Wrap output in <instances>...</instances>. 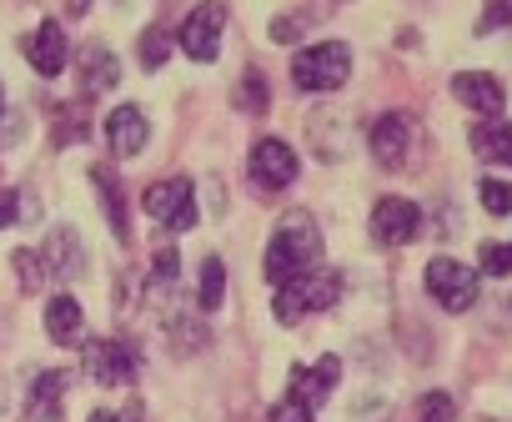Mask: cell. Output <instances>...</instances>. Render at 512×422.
Segmentation results:
<instances>
[{
    "mask_svg": "<svg viewBox=\"0 0 512 422\" xmlns=\"http://www.w3.org/2000/svg\"><path fill=\"white\" fill-rule=\"evenodd\" d=\"M372 151H377V161L402 166L407 161V116H382L372 126Z\"/></svg>",
    "mask_w": 512,
    "mask_h": 422,
    "instance_id": "cell-16",
    "label": "cell"
},
{
    "mask_svg": "<svg viewBox=\"0 0 512 422\" xmlns=\"http://www.w3.org/2000/svg\"><path fill=\"white\" fill-rule=\"evenodd\" d=\"M246 166H251V181L262 186V191H282V186L297 181V156H292V146L277 141V136H262V141H256Z\"/></svg>",
    "mask_w": 512,
    "mask_h": 422,
    "instance_id": "cell-6",
    "label": "cell"
},
{
    "mask_svg": "<svg viewBox=\"0 0 512 422\" xmlns=\"http://www.w3.org/2000/svg\"><path fill=\"white\" fill-rule=\"evenodd\" d=\"M417 227H422V211H417L407 196H382V201H377V211H372V237H377V242H387V247L412 242V237H417Z\"/></svg>",
    "mask_w": 512,
    "mask_h": 422,
    "instance_id": "cell-8",
    "label": "cell"
},
{
    "mask_svg": "<svg viewBox=\"0 0 512 422\" xmlns=\"http://www.w3.org/2000/svg\"><path fill=\"white\" fill-rule=\"evenodd\" d=\"M482 206L492 211V217H507V206H512V196H507V181L487 176V181H482Z\"/></svg>",
    "mask_w": 512,
    "mask_h": 422,
    "instance_id": "cell-23",
    "label": "cell"
},
{
    "mask_svg": "<svg viewBox=\"0 0 512 422\" xmlns=\"http://www.w3.org/2000/svg\"><path fill=\"white\" fill-rule=\"evenodd\" d=\"M427 292L447 307V312H467L477 302V272L452 262V257H432L427 262Z\"/></svg>",
    "mask_w": 512,
    "mask_h": 422,
    "instance_id": "cell-5",
    "label": "cell"
},
{
    "mask_svg": "<svg viewBox=\"0 0 512 422\" xmlns=\"http://www.w3.org/2000/svg\"><path fill=\"white\" fill-rule=\"evenodd\" d=\"M141 206H146V217L161 222L166 232H186V227H196V191H191V181H181V176L146 186Z\"/></svg>",
    "mask_w": 512,
    "mask_h": 422,
    "instance_id": "cell-4",
    "label": "cell"
},
{
    "mask_svg": "<svg viewBox=\"0 0 512 422\" xmlns=\"http://www.w3.org/2000/svg\"><path fill=\"white\" fill-rule=\"evenodd\" d=\"M272 422H312V407H307V402H297V397H287V402H277V407H272Z\"/></svg>",
    "mask_w": 512,
    "mask_h": 422,
    "instance_id": "cell-29",
    "label": "cell"
},
{
    "mask_svg": "<svg viewBox=\"0 0 512 422\" xmlns=\"http://www.w3.org/2000/svg\"><path fill=\"white\" fill-rule=\"evenodd\" d=\"M146 136H151V126H146V116L136 106H116L106 116V141H111L116 156H136L146 146Z\"/></svg>",
    "mask_w": 512,
    "mask_h": 422,
    "instance_id": "cell-11",
    "label": "cell"
},
{
    "mask_svg": "<svg viewBox=\"0 0 512 422\" xmlns=\"http://www.w3.org/2000/svg\"><path fill=\"white\" fill-rule=\"evenodd\" d=\"M26 211H36V206H26V196H21V191H0V227L21 222Z\"/></svg>",
    "mask_w": 512,
    "mask_h": 422,
    "instance_id": "cell-26",
    "label": "cell"
},
{
    "mask_svg": "<svg viewBox=\"0 0 512 422\" xmlns=\"http://www.w3.org/2000/svg\"><path fill=\"white\" fill-rule=\"evenodd\" d=\"M71 372H41L36 387H31V402H26V417L31 422H56L61 417V392H66Z\"/></svg>",
    "mask_w": 512,
    "mask_h": 422,
    "instance_id": "cell-15",
    "label": "cell"
},
{
    "mask_svg": "<svg viewBox=\"0 0 512 422\" xmlns=\"http://www.w3.org/2000/svg\"><path fill=\"white\" fill-rule=\"evenodd\" d=\"M16 272H21V282H26L31 292L46 282V262H41L36 252H16Z\"/></svg>",
    "mask_w": 512,
    "mask_h": 422,
    "instance_id": "cell-25",
    "label": "cell"
},
{
    "mask_svg": "<svg viewBox=\"0 0 512 422\" xmlns=\"http://www.w3.org/2000/svg\"><path fill=\"white\" fill-rule=\"evenodd\" d=\"M116 76H121L116 56H111L106 46H91V51H86V91H91V96H96V91H111Z\"/></svg>",
    "mask_w": 512,
    "mask_h": 422,
    "instance_id": "cell-18",
    "label": "cell"
},
{
    "mask_svg": "<svg viewBox=\"0 0 512 422\" xmlns=\"http://www.w3.org/2000/svg\"><path fill=\"white\" fill-rule=\"evenodd\" d=\"M96 186H101V206H106V217H111V232L126 242L131 237V227H126V201H121V181L111 176V171H101L96 166Z\"/></svg>",
    "mask_w": 512,
    "mask_h": 422,
    "instance_id": "cell-17",
    "label": "cell"
},
{
    "mask_svg": "<svg viewBox=\"0 0 512 422\" xmlns=\"http://www.w3.org/2000/svg\"><path fill=\"white\" fill-rule=\"evenodd\" d=\"M241 106L246 111H267L272 101H267V86H262V76L256 71H246V81H241Z\"/></svg>",
    "mask_w": 512,
    "mask_h": 422,
    "instance_id": "cell-24",
    "label": "cell"
},
{
    "mask_svg": "<svg viewBox=\"0 0 512 422\" xmlns=\"http://www.w3.org/2000/svg\"><path fill=\"white\" fill-rule=\"evenodd\" d=\"M317 262H322V232H317V222L307 217V211H292V217L277 227L272 247H267V282L287 287L292 277L317 272Z\"/></svg>",
    "mask_w": 512,
    "mask_h": 422,
    "instance_id": "cell-1",
    "label": "cell"
},
{
    "mask_svg": "<svg viewBox=\"0 0 512 422\" xmlns=\"http://www.w3.org/2000/svg\"><path fill=\"white\" fill-rule=\"evenodd\" d=\"M452 91H457L462 106H472V111H482V116H492V121L502 116V101H507V96H502V81H497V76H487V71H467V76L452 81Z\"/></svg>",
    "mask_w": 512,
    "mask_h": 422,
    "instance_id": "cell-10",
    "label": "cell"
},
{
    "mask_svg": "<svg viewBox=\"0 0 512 422\" xmlns=\"http://www.w3.org/2000/svg\"><path fill=\"white\" fill-rule=\"evenodd\" d=\"M0 101H6V96H0Z\"/></svg>",
    "mask_w": 512,
    "mask_h": 422,
    "instance_id": "cell-32",
    "label": "cell"
},
{
    "mask_svg": "<svg viewBox=\"0 0 512 422\" xmlns=\"http://www.w3.org/2000/svg\"><path fill=\"white\" fill-rule=\"evenodd\" d=\"M161 61H166V36H161V31H146V36H141V66L151 71V66H161Z\"/></svg>",
    "mask_w": 512,
    "mask_h": 422,
    "instance_id": "cell-27",
    "label": "cell"
},
{
    "mask_svg": "<svg viewBox=\"0 0 512 422\" xmlns=\"http://www.w3.org/2000/svg\"><path fill=\"white\" fill-rule=\"evenodd\" d=\"M91 422H116V417H111V412H96V417H91Z\"/></svg>",
    "mask_w": 512,
    "mask_h": 422,
    "instance_id": "cell-31",
    "label": "cell"
},
{
    "mask_svg": "<svg viewBox=\"0 0 512 422\" xmlns=\"http://www.w3.org/2000/svg\"><path fill=\"white\" fill-rule=\"evenodd\" d=\"M51 262H56V277H76L81 267H86V257H81V237L76 232H51Z\"/></svg>",
    "mask_w": 512,
    "mask_h": 422,
    "instance_id": "cell-20",
    "label": "cell"
},
{
    "mask_svg": "<svg viewBox=\"0 0 512 422\" xmlns=\"http://www.w3.org/2000/svg\"><path fill=\"white\" fill-rule=\"evenodd\" d=\"M472 146H477L487 161H512V131H507V121L477 126V131H472Z\"/></svg>",
    "mask_w": 512,
    "mask_h": 422,
    "instance_id": "cell-19",
    "label": "cell"
},
{
    "mask_svg": "<svg viewBox=\"0 0 512 422\" xmlns=\"http://www.w3.org/2000/svg\"><path fill=\"white\" fill-rule=\"evenodd\" d=\"M342 297V272H327V267H317V272H307V277H292L287 287H277V322H297V317H307V312H322V307H332Z\"/></svg>",
    "mask_w": 512,
    "mask_h": 422,
    "instance_id": "cell-3",
    "label": "cell"
},
{
    "mask_svg": "<svg viewBox=\"0 0 512 422\" xmlns=\"http://www.w3.org/2000/svg\"><path fill=\"white\" fill-rule=\"evenodd\" d=\"M86 372H91L101 387H126V382L136 377V347L101 337V342L86 347Z\"/></svg>",
    "mask_w": 512,
    "mask_h": 422,
    "instance_id": "cell-7",
    "label": "cell"
},
{
    "mask_svg": "<svg viewBox=\"0 0 512 422\" xmlns=\"http://www.w3.org/2000/svg\"><path fill=\"white\" fill-rule=\"evenodd\" d=\"M226 16H231L226 6H201V11H191L186 26H181V51H186L191 61H216V41H221Z\"/></svg>",
    "mask_w": 512,
    "mask_h": 422,
    "instance_id": "cell-9",
    "label": "cell"
},
{
    "mask_svg": "<svg viewBox=\"0 0 512 422\" xmlns=\"http://www.w3.org/2000/svg\"><path fill=\"white\" fill-rule=\"evenodd\" d=\"M482 267H487L492 277H507V267H512V252H507L502 242H487V247H482Z\"/></svg>",
    "mask_w": 512,
    "mask_h": 422,
    "instance_id": "cell-28",
    "label": "cell"
},
{
    "mask_svg": "<svg viewBox=\"0 0 512 422\" xmlns=\"http://www.w3.org/2000/svg\"><path fill=\"white\" fill-rule=\"evenodd\" d=\"M176 267H181V257H176V247H161V252H156V287H166V282H176Z\"/></svg>",
    "mask_w": 512,
    "mask_h": 422,
    "instance_id": "cell-30",
    "label": "cell"
},
{
    "mask_svg": "<svg viewBox=\"0 0 512 422\" xmlns=\"http://www.w3.org/2000/svg\"><path fill=\"white\" fill-rule=\"evenodd\" d=\"M417 422H452V397L447 392H427L417 402Z\"/></svg>",
    "mask_w": 512,
    "mask_h": 422,
    "instance_id": "cell-22",
    "label": "cell"
},
{
    "mask_svg": "<svg viewBox=\"0 0 512 422\" xmlns=\"http://www.w3.org/2000/svg\"><path fill=\"white\" fill-rule=\"evenodd\" d=\"M221 297H226V267H221L216 257H206V262H201V307L216 312Z\"/></svg>",
    "mask_w": 512,
    "mask_h": 422,
    "instance_id": "cell-21",
    "label": "cell"
},
{
    "mask_svg": "<svg viewBox=\"0 0 512 422\" xmlns=\"http://www.w3.org/2000/svg\"><path fill=\"white\" fill-rule=\"evenodd\" d=\"M347 76H352V46H347V41L307 46V51H297V61H292V81H297L302 91H337Z\"/></svg>",
    "mask_w": 512,
    "mask_h": 422,
    "instance_id": "cell-2",
    "label": "cell"
},
{
    "mask_svg": "<svg viewBox=\"0 0 512 422\" xmlns=\"http://www.w3.org/2000/svg\"><path fill=\"white\" fill-rule=\"evenodd\" d=\"M337 377H342V362L337 357H322L317 367H297L292 372V397L307 402V407H317V402H327V392L337 387Z\"/></svg>",
    "mask_w": 512,
    "mask_h": 422,
    "instance_id": "cell-12",
    "label": "cell"
},
{
    "mask_svg": "<svg viewBox=\"0 0 512 422\" xmlns=\"http://www.w3.org/2000/svg\"><path fill=\"white\" fill-rule=\"evenodd\" d=\"M26 56H31V66L41 76H61L66 71V36H61V26L56 21H41V31L26 41Z\"/></svg>",
    "mask_w": 512,
    "mask_h": 422,
    "instance_id": "cell-13",
    "label": "cell"
},
{
    "mask_svg": "<svg viewBox=\"0 0 512 422\" xmlns=\"http://www.w3.org/2000/svg\"><path fill=\"white\" fill-rule=\"evenodd\" d=\"M46 332H51V342H61V347L81 342V332H86L81 302H76V297H51V307H46Z\"/></svg>",
    "mask_w": 512,
    "mask_h": 422,
    "instance_id": "cell-14",
    "label": "cell"
}]
</instances>
